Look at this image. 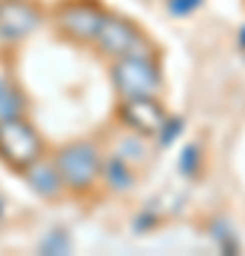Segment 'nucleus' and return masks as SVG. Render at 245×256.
<instances>
[{
	"instance_id": "obj_1",
	"label": "nucleus",
	"mask_w": 245,
	"mask_h": 256,
	"mask_svg": "<svg viewBox=\"0 0 245 256\" xmlns=\"http://www.w3.org/2000/svg\"><path fill=\"white\" fill-rule=\"evenodd\" d=\"M52 160H55L57 171H60L66 191L72 194L91 191L97 185V180L103 176V154L100 148L94 142H89V140H77V142L60 146Z\"/></svg>"
},
{
	"instance_id": "obj_2",
	"label": "nucleus",
	"mask_w": 245,
	"mask_h": 256,
	"mask_svg": "<svg viewBox=\"0 0 245 256\" xmlns=\"http://www.w3.org/2000/svg\"><path fill=\"white\" fill-rule=\"evenodd\" d=\"M43 154H46V142L40 137V131L26 120V114L0 120V160L9 168H15L20 174L32 162H37Z\"/></svg>"
},
{
	"instance_id": "obj_3",
	"label": "nucleus",
	"mask_w": 245,
	"mask_h": 256,
	"mask_svg": "<svg viewBox=\"0 0 245 256\" xmlns=\"http://www.w3.org/2000/svg\"><path fill=\"white\" fill-rule=\"evenodd\" d=\"M91 46L97 48L103 57H109V60L134 57V54H154V46L143 34V28L137 23H131L128 18H123V14H114V12L106 14Z\"/></svg>"
},
{
	"instance_id": "obj_4",
	"label": "nucleus",
	"mask_w": 245,
	"mask_h": 256,
	"mask_svg": "<svg viewBox=\"0 0 245 256\" xmlns=\"http://www.w3.org/2000/svg\"><path fill=\"white\" fill-rule=\"evenodd\" d=\"M111 86L120 94V100L157 94L160 86H163L157 54H134V57L111 60Z\"/></svg>"
},
{
	"instance_id": "obj_5",
	"label": "nucleus",
	"mask_w": 245,
	"mask_h": 256,
	"mask_svg": "<svg viewBox=\"0 0 245 256\" xmlns=\"http://www.w3.org/2000/svg\"><path fill=\"white\" fill-rule=\"evenodd\" d=\"M109 12L100 6V0H63L52 12V23L66 40L89 46L100 32Z\"/></svg>"
},
{
	"instance_id": "obj_6",
	"label": "nucleus",
	"mask_w": 245,
	"mask_h": 256,
	"mask_svg": "<svg viewBox=\"0 0 245 256\" xmlns=\"http://www.w3.org/2000/svg\"><path fill=\"white\" fill-rule=\"evenodd\" d=\"M168 111L154 94H145V97H126L117 106V120L128 131H134L140 137H157L163 126L168 122Z\"/></svg>"
},
{
	"instance_id": "obj_7",
	"label": "nucleus",
	"mask_w": 245,
	"mask_h": 256,
	"mask_svg": "<svg viewBox=\"0 0 245 256\" xmlns=\"http://www.w3.org/2000/svg\"><path fill=\"white\" fill-rule=\"evenodd\" d=\"M43 18L35 0H0V40H26L43 26Z\"/></svg>"
},
{
	"instance_id": "obj_8",
	"label": "nucleus",
	"mask_w": 245,
	"mask_h": 256,
	"mask_svg": "<svg viewBox=\"0 0 245 256\" xmlns=\"http://www.w3.org/2000/svg\"><path fill=\"white\" fill-rule=\"evenodd\" d=\"M20 174H23V180L29 182V188H32L35 194H40L43 200H57V196L66 191L55 160H46V154L40 156L37 162L29 165L26 171H20Z\"/></svg>"
},
{
	"instance_id": "obj_9",
	"label": "nucleus",
	"mask_w": 245,
	"mask_h": 256,
	"mask_svg": "<svg viewBox=\"0 0 245 256\" xmlns=\"http://www.w3.org/2000/svg\"><path fill=\"white\" fill-rule=\"evenodd\" d=\"M106 185H109L111 191H128L131 182H134V171L128 168V162L123 156H109V160H103V176Z\"/></svg>"
},
{
	"instance_id": "obj_10",
	"label": "nucleus",
	"mask_w": 245,
	"mask_h": 256,
	"mask_svg": "<svg viewBox=\"0 0 245 256\" xmlns=\"http://www.w3.org/2000/svg\"><path fill=\"white\" fill-rule=\"evenodd\" d=\"M26 114V100L15 82L0 74V120H9V117H20Z\"/></svg>"
},
{
	"instance_id": "obj_11",
	"label": "nucleus",
	"mask_w": 245,
	"mask_h": 256,
	"mask_svg": "<svg viewBox=\"0 0 245 256\" xmlns=\"http://www.w3.org/2000/svg\"><path fill=\"white\" fill-rule=\"evenodd\" d=\"M40 250H43V254L63 256V254H69V250H72V239H69V234H66L63 228H57V230H52V234L40 242Z\"/></svg>"
},
{
	"instance_id": "obj_12",
	"label": "nucleus",
	"mask_w": 245,
	"mask_h": 256,
	"mask_svg": "<svg viewBox=\"0 0 245 256\" xmlns=\"http://www.w3.org/2000/svg\"><path fill=\"white\" fill-rule=\"evenodd\" d=\"M200 160H202L200 148H197V146H188L185 151H182V156H180V171H182L185 176H194L197 171H200Z\"/></svg>"
},
{
	"instance_id": "obj_13",
	"label": "nucleus",
	"mask_w": 245,
	"mask_h": 256,
	"mask_svg": "<svg viewBox=\"0 0 245 256\" xmlns=\"http://www.w3.org/2000/svg\"><path fill=\"white\" fill-rule=\"evenodd\" d=\"M180 128H182V122H180V120H177V117H168V122L163 126V131L157 134V140H160V146H171Z\"/></svg>"
},
{
	"instance_id": "obj_14",
	"label": "nucleus",
	"mask_w": 245,
	"mask_h": 256,
	"mask_svg": "<svg viewBox=\"0 0 245 256\" xmlns=\"http://www.w3.org/2000/svg\"><path fill=\"white\" fill-rule=\"evenodd\" d=\"M197 6H200V0H168V9L174 14H191Z\"/></svg>"
},
{
	"instance_id": "obj_15",
	"label": "nucleus",
	"mask_w": 245,
	"mask_h": 256,
	"mask_svg": "<svg viewBox=\"0 0 245 256\" xmlns=\"http://www.w3.org/2000/svg\"><path fill=\"white\" fill-rule=\"evenodd\" d=\"M3 208H6V205H3V196H0V222H3Z\"/></svg>"
}]
</instances>
